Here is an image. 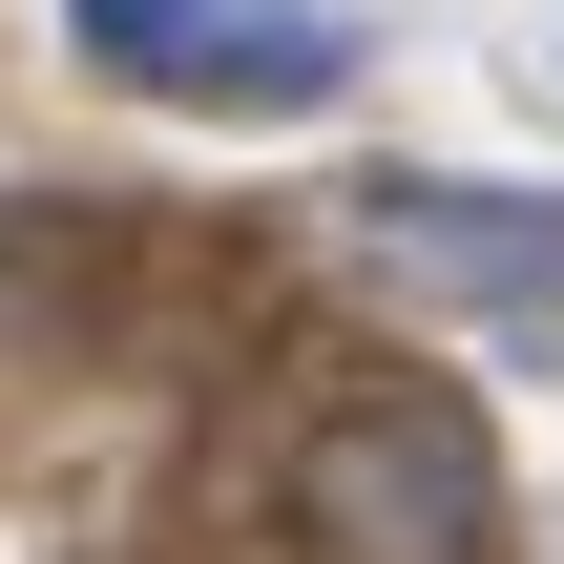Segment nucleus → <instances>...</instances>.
I'll return each instance as SVG.
<instances>
[{"label": "nucleus", "mask_w": 564, "mask_h": 564, "mask_svg": "<svg viewBox=\"0 0 564 564\" xmlns=\"http://www.w3.org/2000/svg\"><path fill=\"white\" fill-rule=\"evenodd\" d=\"M293 544H314V564H481V544H502L481 419L419 398V377H356V398L293 440Z\"/></svg>", "instance_id": "nucleus-1"}, {"label": "nucleus", "mask_w": 564, "mask_h": 564, "mask_svg": "<svg viewBox=\"0 0 564 564\" xmlns=\"http://www.w3.org/2000/svg\"><path fill=\"white\" fill-rule=\"evenodd\" d=\"M63 42H84V84L188 105V126H293V105L356 84L335 0H63Z\"/></svg>", "instance_id": "nucleus-2"}, {"label": "nucleus", "mask_w": 564, "mask_h": 564, "mask_svg": "<svg viewBox=\"0 0 564 564\" xmlns=\"http://www.w3.org/2000/svg\"><path fill=\"white\" fill-rule=\"evenodd\" d=\"M356 251L398 293H460L481 335L564 356V188H440V167H356Z\"/></svg>", "instance_id": "nucleus-3"}]
</instances>
